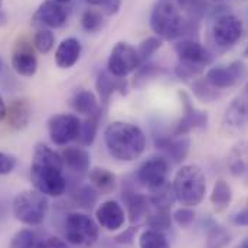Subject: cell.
I'll list each match as a JSON object with an SVG mask.
<instances>
[{"instance_id": "9", "label": "cell", "mask_w": 248, "mask_h": 248, "mask_svg": "<svg viewBox=\"0 0 248 248\" xmlns=\"http://www.w3.org/2000/svg\"><path fill=\"white\" fill-rule=\"evenodd\" d=\"M81 120L75 114H55L48 122V131L52 143L57 146H66L78 139Z\"/></svg>"}, {"instance_id": "37", "label": "cell", "mask_w": 248, "mask_h": 248, "mask_svg": "<svg viewBox=\"0 0 248 248\" xmlns=\"http://www.w3.org/2000/svg\"><path fill=\"white\" fill-rule=\"evenodd\" d=\"M97 198H98V192L95 190L94 186H82L74 195L75 202L82 208H91L97 202Z\"/></svg>"}, {"instance_id": "15", "label": "cell", "mask_w": 248, "mask_h": 248, "mask_svg": "<svg viewBox=\"0 0 248 248\" xmlns=\"http://www.w3.org/2000/svg\"><path fill=\"white\" fill-rule=\"evenodd\" d=\"M68 13L65 7L55 0H45L36 9L33 15V22L49 29H58L66 23Z\"/></svg>"}, {"instance_id": "31", "label": "cell", "mask_w": 248, "mask_h": 248, "mask_svg": "<svg viewBox=\"0 0 248 248\" xmlns=\"http://www.w3.org/2000/svg\"><path fill=\"white\" fill-rule=\"evenodd\" d=\"M230 243H231L230 232L224 227L214 225L208 231L205 248H225Z\"/></svg>"}, {"instance_id": "41", "label": "cell", "mask_w": 248, "mask_h": 248, "mask_svg": "<svg viewBox=\"0 0 248 248\" xmlns=\"http://www.w3.org/2000/svg\"><path fill=\"white\" fill-rule=\"evenodd\" d=\"M203 69L201 68H196V66H192L189 63H185V62H179L178 61V65L175 68V72L179 78H184V79H187V78H193L196 75H199Z\"/></svg>"}, {"instance_id": "10", "label": "cell", "mask_w": 248, "mask_h": 248, "mask_svg": "<svg viewBox=\"0 0 248 248\" xmlns=\"http://www.w3.org/2000/svg\"><path fill=\"white\" fill-rule=\"evenodd\" d=\"M247 75V66L243 61H234L228 65L214 66L208 69L205 79L217 90H227L235 87Z\"/></svg>"}, {"instance_id": "18", "label": "cell", "mask_w": 248, "mask_h": 248, "mask_svg": "<svg viewBox=\"0 0 248 248\" xmlns=\"http://www.w3.org/2000/svg\"><path fill=\"white\" fill-rule=\"evenodd\" d=\"M12 68L22 77H33L38 71V60L28 44H20L12 55Z\"/></svg>"}, {"instance_id": "19", "label": "cell", "mask_w": 248, "mask_h": 248, "mask_svg": "<svg viewBox=\"0 0 248 248\" xmlns=\"http://www.w3.org/2000/svg\"><path fill=\"white\" fill-rule=\"evenodd\" d=\"M62 162H63V168L69 169L72 173L77 175H84L87 172H90V153L82 149L81 146H74V147H65L61 153Z\"/></svg>"}, {"instance_id": "40", "label": "cell", "mask_w": 248, "mask_h": 248, "mask_svg": "<svg viewBox=\"0 0 248 248\" xmlns=\"http://www.w3.org/2000/svg\"><path fill=\"white\" fill-rule=\"evenodd\" d=\"M84 1L88 3L90 6L100 7V10L107 16H113L119 13L122 6V0H84Z\"/></svg>"}, {"instance_id": "5", "label": "cell", "mask_w": 248, "mask_h": 248, "mask_svg": "<svg viewBox=\"0 0 248 248\" xmlns=\"http://www.w3.org/2000/svg\"><path fill=\"white\" fill-rule=\"evenodd\" d=\"M49 202L46 195L36 189H28L16 195L13 199V215L25 225H41L48 214Z\"/></svg>"}, {"instance_id": "12", "label": "cell", "mask_w": 248, "mask_h": 248, "mask_svg": "<svg viewBox=\"0 0 248 248\" xmlns=\"http://www.w3.org/2000/svg\"><path fill=\"white\" fill-rule=\"evenodd\" d=\"M175 52L178 55L179 62H185L201 69L211 65L214 61L212 54L203 45H201L198 41L192 38L189 39L186 38V39L179 41L178 44H175Z\"/></svg>"}, {"instance_id": "45", "label": "cell", "mask_w": 248, "mask_h": 248, "mask_svg": "<svg viewBox=\"0 0 248 248\" xmlns=\"http://www.w3.org/2000/svg\"><path fill=\"white\" fill-rule=\"evenodd\" d=\"M136 232H137V228H134V227H130V228H127V230H124L122 234H119L117 237H116V243H119V244H131L133 243V240H134V237H136Z\"/></svg>"}, {"instance_id": "43", "label": "cell", "mask_w": 248, "mask_h": 248, "mask_svg": "<svg viewBox=\"0 0 248 248\" xmlns=\"http://www.w3.org/2000/svg\"><path fill=\"white\" fill-rule=\"evenodd\" d=\"M15 168H16V157L9 153L0 152V176L9 175L10 172H13Z\"/></svg>"}, {"instance_id": "13", "label": "cell", "mask_w": 248, "mask_h": 248, "mask_svg": "<svg viewBox=\"0 0 248 248\" xmlns=\"http://www.w3.org/2000/svg\"><path fill=\"white\" fill-rule=\"evenodd\" d=\"M179 97L182 100L184 104V117L178 122V124L175 125V128L172 130L173 134L176 136H187V133L193 128H203L208 125V113L206 111H199L195 108V106L192 104L189 95L181 91Z\"/></svg>"}, {"instance_id": "20", "label": "cell", "mask_w": 248, "mask_h": 248, "mask_svg": "<svg viewBox=\"0 0 248 248\" xmlns=\"http://www.w3.org/2000/svg\"><path fill=\"white\" fill-rule=\"evenodd\" d=\"M123 199L127 205V212H128L131 222H140L143 219H147V217L150 214L149 198H146L141 193L125 190L123 193Z\"/></svg>"}, {"instance_id": "4", "label": "cell", "mask_w": 248, "mask_h": 248, "mask_svg": "<svg viewBox=\"0 0 248 248\" xmlns=\"http://www.w3.org/2000/svg\"><path fill=\"white\" fill-rule=\"evenodd\" d=\"M172 186L176 195V201L192 208L203 201L206 192V179L199 166L185 165L176 172Z\"/></svg>"}, {"instance_id": "26", "label": "cell", "mask_w": 248, "mask_h": 248, "mask_svg": "<svg viewBox=\"0 0 248 248\" xmlns=\"http://www.w3.org/2000/svg\"><path fill=\"white\" fill-rule=\"evenodd\" d=\"M175 201H176V195H175L173 186L169 182L157 186L155 189H150L149 202L155 209L169 211L172 208V205L175 203Z\"/></svg>"}, {"instance_id": "49", "label": "cell", "mask_w": 248, "mask_h": 248, "mask_svg": "<svg viewBox=\"0 0 248 248\" xmlns=\"http://www.w3.org/2000/svg\"><path fill=\"white\" fill-rule=\"evenodd\" d=\"M237 248H248V238L247 240H244V241H243V243H241V244H240Z\"/></svg>"}, {"instance_id": "52", "label": "cell", "mask_w": 248, "mask_h": 248, "mask_svg": "<svg viewBox=\"0 0 248 248\" xmlns=\"http://www.w3.org/2000/svg\"><path fill=\"white\" fill-rule=\"evenodd\" d=\"M1 4H3V0H0V7H1Z\"/></svg>"}, {"instance_id": "55", "label": "cell", "mask_w": 248, "mask_h": 248, "mask_svg": "<svg viewBox=\"0 0 248 248\" xmlns=\"http://www.w3.org/2000/svg\"><path fill=\"white\" fill-rule=\"evenodd\" d=\"M215 1H219V0H215Z\"/></svg>"}, {"instance_id": "24", "label": "cell", "mask_w": 248, "mask_h": 248, "mask_svg": "<svg viewBox=\"0 0 248 248\" xmlns=\"http://www.w3.org/2000/svg\"><path fill=\"white\" fill-rule=\"evenodd\" d=\"M224 123L231 128H240L248 123V97L235 98L230 104V107L225 111Z\"/></svg>"}, {"instance_id": "38", "label": "cell", "mask_w": 248, "mask_h": 248, "mask_svg": "<svg viewBox=\"0 0 248 248\" xmlns=\"http://www.w3.org/2000/svg\"><path fill=\"white\" fill-rule=\"evenodd\" d=\"M10 248H36L35 246V234L31 230L17 231L10 243Z\"/></svg>"}, {"instance_id": "46", "label": "cell", "mask_w": 248, "mask_h": 248, "mask_svg": "<svg viewBox=\"0 0 248 248\" xmlns=\"http://www.w3.org/2000/svg\"><path fill=\"white\" fill-rule=\"evenodd\" d=\"M36 248H68L66 243L62 241L61 238H57V237H49L46 238L45 241L39 243Z\"/></svg>"}, {"instance_id": "34", "label": "cell", "mask_w": 248, "mask_h": 248, "mask_svg": "<svg viewBox=\"0 0 248 248\" xmlns=\"http://www.w3.org/2000/svg\"><path fill=\"white\" fill-rule=\"evenodd\" d=\"M193 94L196 95V98H199L201 101H206V103H211L221 95L219 90L212 87L205 78L193 82Z\"/></svg>"}, {"instance_id": "1", "label": "cell", "mask_w": 248, "mask_h": 248, "mask_svg": "<svg viewBox=\"0 0 248 248\" xmlns=\"http://www.w3.org/2000/svg\"><path fill=\"white\" fill-rule=\"evenodd\" d=\"M31 181L36 190L46 196H61L66 190L63 162L60 153L44 143L36 144L31 165Z\"/></svg>"}, {"instance_id": "2", "label": "cell", "mask_w": 248, "mask_h": 248, "mask_svg": "<svg viewBox=\"0 0 248 248\" xmlns=\"http://www.w3.org/2000/svg\"><path fill=\"white\" fill-rule=\"evenodd\" d=\"M106 147L114 159L133 162L139 159L146 149V136L136 124L113 122L104 130Z\"/></svg>"}, {"instance_id": "14", "label": "cell", "mask_w": 248, "mask_h": 248, "mask_svg": "<svg viewBox=\"0 0 248 248\" xmlns=\"http://www.w3.org/2000/svg\"><path fill=\"white\" fill-rule=\"evenodd\" d=\"M155 144L157 149L166 153L169 159H172L175 163L184 162L189 153L190 140L187 136H176L173 133L170 134H157L155 136Z\"/></svg>"}, {"instance_id": "35", "label": "cell", "mask_w": 248, "mask_h": 248, "mask_svg": "<svg viewBox=\"0 0 248 248\" xmlns=\"http://www.w3.org/2000/svg\"><path fill=\"white\" fill-rule=\"evenodd\" d=\"M163 45V39H160L159 36H149L146 39H143L137 48V54L141 63L150 60L152 55H155Z\"/></svg>"}, {"instance_id": "7", "label": "cell", "mask_w": 248, "mask_h": 248, "mask_svg": "<svg viewBox=\"0 0 248 248\" xmlns=\"http://www.w3.org/2000/svg\"><path fill=\"white\" fill-rule=\"evenodd\" d=\"M141 65L137 51L127 42H119L111 49L107 62V71L114 77L125 78L128 74L137 71Z\"/></svg>"}, {"instance_id": "36", "label": "cell", "mask_w": 248, "mask_h": 248, "mask_svg": "<svg viewBox=\"0 0 248 248\" xmlns=\"http://www.w3.org/2000/svg\"><path fill=\"white\" fill-rule=\"evenodd\" d=\"M55 45V35L51 29H39L33 36V46L41 54H48Z\"/></svg>"}, {"instance_id": "33", "label": "cell", "mask_w": 248, "mask_h": 248, "mask_svg": "<svg viewBox=\"0 0 248 248\" xmlns=\"http://www.w3.org/2000/svg\"><path fill=\"white\" fill-rule=\"evenodd\" d=\"M146 221H147L149 228L163 232V231L170 228V225H172V215H170L169 211L155 209V211H150V214H149Z\"/></svg>"}, {"instance_id": "8", "label": "cell", "mask_w": 248, "mask_h": 248, "mask_svg": "<svg viewBox=\"0 0 248 248\" xmlns=\"http://www.w3.org/2000/svg\"><path fill=\"white\" fill-rule=\"evenodd\" d=\"M243 36V22L235 15H221L212 25V38L218 48L230 49Z\"/></svg>"}, {"instance_id": "11", "label": "cell", "mask_w": 248, "mask_h": 248, "mask_svg": "<svg viewBox=\"0 0 248 248\" xmlns=\"http://www.w3.org/2000/svg\"><path fill=\"white\" fill-rule=\"evenodd\" d=\"M169 163L162 156H153L144 160L137 169V181L149 190L168 182Z\"/></svg>"}, {"instance_id": "23", "label": "cell", "mask_w": 248, "mask_h": 248, "mask_svg": "<svg viewBox=\"0 0 248 248\" xmlns=\"http://www.w3.org/2000/svg\"><path fill=\"white\" fill-rule=\"evenodd\" d=\"M32 110L28 101L25 100H15L10 103L6 111V119L10 127L13 128H23L31 122Z\"/></svg>"}, {"instance_id": "50", "label": "cell", "mask_w": 248, "mask_h": 248, "mask_svg": "<svg viewBox=\"0 0 248 248\" xmlns=\"http://www.w3.org/2000/svg\"><path fill=\"white\" fill-rule=\"evenodd\" d=\"M57 3H60V4H63V3H68L69 0H55Z\"/></svg>"}, {"instance_id": "25", "label": "cell", "mask_w": 248, "mask_h": 248, "mask_svg": "<svg viewBox=\"0 0 248 248\" xmlns=\"http://www.w3.org/2000/svg\"><path fill=\"white\" fill-rule=\"evenodd\" d=\"M71 106H72L74 111L84 114V116H91V114L100 111L98 100H97L95 94L90 90H78L71 98Z\"/></svg>"}, {"instance_id": "28", "label": "cell", "mask_w": 248, "mask_h": 248, "mask_svg": "<svg viewBox=\"0 0 248 248\" xmlns=\"http://www.w3.org/2000/svg\"><path fill=\"white\" fill-rule=\"evenodd\" d=\"M100 116L101 111H97L91 116H88L84 122H81V128L78 134V143L81 147H88L94 143L97 131H98V124H100Z\"/></svg>"}, {"instance_id": "22", "label": "cell", "mask_w": 248, "mask_h": 248, "mask_svg": "<svg viewBox=\"0 0 248 248\" xmlns=\"http://www.w3.org/2000/svg\"><path fill=\"white\" fill-rule=\"evenodd\" d=\"M95 85H97V91H98V95H100L103 103H107L114 93H120V94L127 93L125 91L127 90V82L124 81V78L114 77L108 71L98 74Z\"/></svg>"}, {"instance_id": "6", "label": "cell", "mask_w": 248, "mask_h": 248, "mask_svg": "<svg viewBox=\"0 0 248 248\" xmlns=\"http://www.w3.org/2000/svg\"><path fill=\"white\" fill-rule=\"evenodd\" d=\"M100 225L90 215L71 212L65 218V240L72 246L90 247L97 243Z\"/></svg>"}, {"instance_id": "53", "label": "cell", "mask_w": 248, "mask_h": 248, "mask_svg": "<svg viewBox=\"0 0 248 248\" xmlns=\"http://www.w3.org/2000/svg\"><path fill=\"white\" fill-rule=\"evenodd\" d=\"M246 90H247V97H248V84H247V88H246Z\"/></svg>"}, {"instance_id": "21", "label": "cell", "mask_w": 248, "mask_h": 248, "mask_svg": "<svg viewBox=\"0 0 248 248\" xmlns=\"http://www.w3.org/2000/svg\"><path fill=\"white\" fill-rule=\"evenodd\" d=\"M81 57V42L77 38L63 39L55 52V62L61 69L72 68Z\"/></svg>"}, {"instance_id": "39", "label": "cell", "mask_w": 248, "mask_h": 248, "mask_svg": "<svg viewBox=\"0 0 248 248\" xmlns=\"http://www.w3.org/2000/svg\"><path fill=\"white\" fill-rule=\"evenodd\" d=\"M172 219L176 222V225H179L181 228H189L193 221H195V211L189 206L179 208L173 212Z\"/></svg>"}, {"instance_id": "16", "label": "cell", "mask_w": 248, "mask_h": 248, "mask_svg": "<svg viewBox=\"0 0 248 248\" xmlns=\"http://www.w3.org/2000/svg\"><path fill=\"white\" fill-rule=\"evenodd\" d=\"M95 221L107 231H119L125 222V212L117 201H106L97 208Z\"/></svg>"}, {"instance_id": "3", "label": "cell", "mask_w": 248, "mask_h": 248, "mask_svg": "<svg viewBox=\"0 0 248 248\" xmlns=\"http://www.w3.org/2000/svg\"><path fill=\"white\" fill-rule=\"evenodd\" d=\"M150 28L163 41L185 36L193 28V19H184L173 0H157L150 13Z\"/></svg>"}, {"instance_id": "42", "label": "cell", "mask_w": 248, "mask_h": 248, "mask_svg": "<svg viewBox=\"0 0 248 248\" xmlns=\"http://www.w3.org/2000/svg\"><path fill=\"white\" fill-rule=\"evenodd\" d=\"M162 72V68L157 66V65H153V63H149V65H140V68L137 69V75H136V82L139 81H146L147 78H152L157 74Z\"/></svg>"}, {"instance_id": "47", "label": "cell", "mask_w": 248, "mask_h": 248, "mask_svg": "<svg viewBox=\"0 0 248 248\" xmlns=\"http://www.w3.org/2000/svg\"><path fill=\"white\" fill-rule=\"evenodd\" d=\"M232 222L235 225H240V227H248V208L240 211L238 214H235L232 218Z\"/></svg>"}, {"instance_id": "30", "label": "cell", "mask_w": 248, "mask_h": 248, "mask_svg": "<svg viewBox=\"0 0 248 248\" xmlns=\"http://www.w3.org/2000/svg\"><path fill=\"white\" fill-rule=\"evenodd\" d=\"M139 247L140 248H170V244L166 235L156 230H144L139 235Z\"/></svg>"}, {"instance_id": "27", "label": "cell", "mask_w": 248, "mask_h": 248, "mask_svg": "<svg viewBox=\"0 0 248 248\" xmlns=\"http://www.w3.org/2000/svg\"><path fill=\"white\" fill-rule=\"evenodd\" d=\"M88 176H90L91 185L95 187L97 192L110 193V192H113L116 189V185H117L116 175L113 172H110L108 169H104V168H93V169H90Z\"/></svg>"}, {"instance_id": "51", "label": "cell", "mask_w": 248, "mask_h": 248, "mask_svg": "<svg viewBox=\"0 0 248 248\" xmlns=\"http://www.w3.org/2000/svg\"><path fill=\"white\" fill-rule=\"evenodd\" d=\"M244 57L248 58V45H247V48H246V51H244Z\"/></svg>"}, {"instance_id": "32", "label": "cell", "mask_w": 248, "mask_h": 248, "mask_svg": "<svg viewBox=\"0 0 248 248\" xmlns=\"http://www.w3.org/2000/svg\"><path fill=\"white\" fill-rule=\"evenodd\" d=\"M103 12L97 10V9H87L82 16H81V26L84 31L94 33L98 32L103 25H104V17H103Z\"/></svg>"}, {"instance_id": "54", "label": "cell", "mask_w": 248, "mask_h": 248, "mask_svg": "<svg viewBox=\"0 0 248 248\" xmlns=\"http://www.w3.org/2000/svg\"><path fill=\"white\" fill-rule=\"evenodd\" d=\"M0 69H1V60H0Z\"/></svg>"}, {"instance_id": "17", "label": "cell", "mask_w": 248, "mask_h": 248, "mask_svg": "<svg viewBox=\"0 0 248 248\" xmlns=\"http://www.w3.org/2000/svg\"><path fill=\"white\" fill-rule=\"evenodd\" d=\"M227 165L230 172L248 184V140L238 141L228 153Z\"/></svg>"}, {"instance_id": "44", "label": "cell", "mask_w": 248, "mask_h": 248, "mask_svg": "<svg viewBox=\"0 0 248 248\" xmlns=\"http://www.w3.org/2000/svg\"><path fill=\"white\" fill-rule=\"evenodd\" d=\"M173 1L176 3V6L179 9H184V10L193 13V16L202 12V9H201L202 1L201 0H173Z\"/></svg>"}, {"instance_id": "48", "label": "cell", "mask_w": 248, "mask_h": 248, "mask_svg": "<svg viewBox=\"0 0 248 248\" xmlns=\"http://www.w3.org/2000/svg\"><path fill=\"white\" fill-rule=\"evenodd\" d=\"M6 111H7V107H6L4 100H3V97H1V94H0V122L6 117Z\"/></svg>"}, {"instance_id": "29", "label": "cell", "mask_w": 248, "mask_h": 248, "mask_svg": "<svg viewBox=\"0 0 248 248\" xmlns=\"http://www.w3.org/2000/svg\"><path fill=\"white\" fill-rule=\"evenodd\" d=\"M232 201V189L225 181L219 179L212 187L211 193V203L214 205L217 212H221L228 208Z\"/></svg>"}]
</instances>
